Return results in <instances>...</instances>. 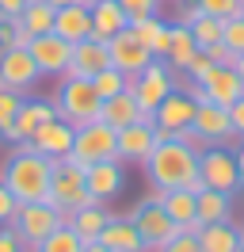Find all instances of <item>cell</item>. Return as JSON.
<instances>
[{
  "label": "cell",
  "mask_w": 244,
  "mask_h": 252,
  "mask_svg": "<svg viewBox=\"0 0 244 252\" xmlns=\"http://www.w3.org/2000/svg\"><path fill=\"white\" fill-rule=\"evenodd\" d=\"M145 168V180H149L152 191H202V176H198V149L195 145L180 142V138H164L160 134V142L156 149L149 153V160L141 164Z\"/></svg>",
  "instance_id": "6da1fadb"
},
{
  "label": "cell",
  "mask_w": 244,
  "mask_h": 252,
  "mask_svg": "<svg viewBox=\"0 0 244 252\" xmlns=\"http://www.w3.org/2000/svg\"><path fill=\"white\" fill-rule=\"evenodd\" d=\"M50 176H54V160L42 157L30 142L12 145V153L4 157V168H0V180L19 203H42L50 195Z\"/></svg>",
  "instance_id": "7a4b0ae2"
},
{
  "label": "cell",
  "mask_w": 244,
  "mask_h": 252,
  "mask_svg": "<svg viewBox=\"0 0 244 252\" xmlns=\"http://www.w3.org/2000/svg\"><path fill=\"white\" fill-rule=\"evenodd\" d=\"M65 160H73L80 168L88 164H99V160H119V130H111L107 123H84L76 126V138H73V153Z\"/></svg>",
  "instance_id": "3957f363"
},
{
  "label": "cell",
  "mask_w": 244,
  "mask_h": 252,
  "mask_svg": "<svg viewBox=\"0 0 244 252\" xmlns=\"http://www.w3.org/2000/svg\"><path fill=\"white\" fill-rule=\"evenodd\" d=\"M99 92L92 88V80H80V77H65L58 84V95H54V107L65 123L73 126H84V123H95L99 119Z\"/></svg>",
  "instance_id": "277c9868"
},
{
  "label": "cell",
  "mask_w": 244,
  "mask_h": 252,
  "mask_svg": "<svg viewBox=\"0 0 244 252\" xmlns=\"http://www.w3.org/2000/svg\"><path fill=\"white\" fill-rule=\"evenodd\" d=\"M46 203H54L61 214H73L80 206L95 203L84 188V168L73 164V160H54V176H50V195H46Z\"/></svg>",
  "instance_id": "5b68a950"
},
{
  "label": "cell",
  "mask_w": 244,
  "mask_h": 252,
  "mask_svg": "<svg viewBox=\"0 0 244 252\" xmlns=\"http://www.w3.org/2000/svg\"><path fill=\"white\" fill-rule=\"evenodd\" d=\"M126 218L134 221L137 237L145 241V249H149V252H156L160 245H168L172 237L180 233V225H176V221L164 214V206L156 203V191H152V195H145V199H141V203H137L134 210L126 214Z\"/></svg>",
  "instance_id": "8992f818"
},
{
  "label": "cell",
  "mask_w": 244,
  "mask_h": 252,
  "mask_svg": "<svg viewBox=\"0 0 244 252\" xmlns=\"http://www.w3.org/2000/svg\"><path fill=\"white\" fill-rule=\"evenodd\" d=\"M61 221H65V214H61L54 203H19L15 206V218H12V229L15 237L27 245V249H34L38 241H46V237L58 229Z\"/></svg>",
  "instance_id": "52a82bcc"
},
{
  "label": "cell",
  "mask_w": 244,
  "mask_h": 252,
  "mask_svg": "<svg viewBox=\"0 0 244 252\" xmlns=\"http://www.w3.org/2000/svg\"><path fill=\"white\" fill-rule=\"evenodd\" d=\"M176 88V73L168 69V62L164 58H152L137 77H130V92H134V99H137V107L145 111L152 119V111L164 103V95Z\"/></svg>",
  "instance_id": "ba28073f"
},
{
  "label": "cell",
  "mask_w": 244,
  "mask_h": 252,
  "mask_svg": "<svg viewBox=\"0 0 244 252\" xmlns=\"http://www.w3.org/2000/svg\"><path fill=\"white\" fill-rule=\"evenodd\" d=\"M198 176L210 191L221 195H237L241 191V168H237V153L221 149V145H206L198 153Z\"/></svg>",
  "instance_id": "9c48e42d"
},
{
  "label": "cell",
  "mask_w": 244,
  "mask_h": 252,
  "mask_svg": "<svg viewBox=\"0 0 244 252\" xmlns=\"http://www.w3.org/2000/svg\"><path fill=\"white\" fill-rule=\"evenodd\" d=\"M195 107H198V99L187 88H172L164 95V103L152 111V123H156V130L164 138H180L183 130H191V123H195Z\"/></svg>",
  "instance_id": "30bf717a"
},
{
  "label": "cell",
  "mask_w": 244,
  "mask_h": 252,
  "mask_svg": "<svg viewBox=\"0 0 244 252\" xmlns=\"http://www.w3.org/2000/svg\"><path fill=\"white\" fill-rule=\"evenodd\" d=\"M241 95H244V80L233 65H214L210 73L198 80V103L206 99V103H217V107L229 111Z\"/></svg>",
  "instance_id": "8fae6325"
},
{
  "label": "cell",
  "mask_w": 244,
  "mask_h": 252,
  "mask_svg": "<svg viewBox=\"0 0 244 252\" xmlns=\"http://www.w3.org/2000/svg\"><path fill=\"white\" fill-rule=\"evenodd\" d=\"M160 142V130L152 119H137V123L122 126L119 130V160L122 164H145L149 153Z\"/></svg>",
  "instance_id": "7c38bea8"
},
{
  "label": "cell",
  "mask_w": 244,
  "mask_h": 252,
  "mask_svg": "<svg viewBox=\"0 0 244 252\" xmlns=\"http://www.w3.org/2000/svg\"><path fill=\"white\" fill-rule=\"evenodd\" d=\"M30 58L38 65V73L42 77H65L69 73V58H73V42H65L61 34H38V38H30Z\"/></svg>",
  "instance_id": "4fadbf2b"
},
{
  "label": "cell",
  "mask_w": 244,
  "mask_h": 252,
  "mask_svg": "<svg viewBox=\"0 0 244 252\" xmlns=\"http://www.w3.org/2000/svg\"><path fill=\"white\" fill-rule=\"evenodd\" d=\"M50 119H58L54 99H23V103H19V111H15L12 130L4 134V142H8V145H23V142H30V134H34L42 123H50Z\"/></svg>",
  "instance_id": "5bb4252c"
},
{
  "label": "cell",
  "mask_w": 244,
  "mask_h": 252,
  "mask_svg": "<svg viewBox=\"0 0 244 252\" xmlns=\"http://www.w3.org/2000/svg\"><path fill=\"white\" fill-rule=\"evenodd\" d=\"M73 138H76V126L65 123V119H50V123H42L34 134H30V145L42 153V157L50 160H65L69 153H73Z\"/></svg>",
  "instance_id": "9a60e30c"
},
{
  "label": "cell",
  "mask_w": 244,
  "mask_h": 252,
  "mask_svg": "<svg viewBox=\"0 0 244 252\" xmlns=\"http://www.w3.org/2000/svg\"><path fill=\"white\" fill-rule=\"evenodd\" d=\"M84 188L95 203H111L119 199L122 188H126V172H122V160H99V164H88L84 168Z\"/></svg>",
  "instance_id": "2e32d148"
},
{
  "label": "cell",
  "mask_w": 244,
  "mask_h": 252,
  "mask_svg": "<svg viewBox=\"0 0 244 252\" xmlns=\"http://www.w3.org/2000/svg\"><path fill=\"white\" fill-rule=\"evenodd\" d=\"M42 77L38 65L30 58L27 46H12V50H0V80L4 88H15V92H27L34 80Z\"/></svg>",
  "instance_id": "e0dca14e"
},
{
  "label": "cell",
  "mask_w": 244,
  "mask_h": 252,
  "mask_svg": "<svg viewBox=\"0 0 244 252\" xmlns=\"http://www.w3.org/2000/svg\"><path fill=\"white\" fill-rule=\"evenodd\" d=\"M107 50H111V65H115L119 73H126V77H137V73L152 62L149 46H141L137 34L130 31V27H126L122 34H115V38L107 42Z\"/></svg>",
  "instance_id": "ac0fdd59"
},
{
  "label": "cell",
  "mask_w": 244,
  "mask_h": 252,
  "mask_svg": "<svg viewBox=\"0 0 244 252\" xmlns=\"http://www.w3.org/2000/svg\"><path fill=\"white\" fill-rule=\"evenodd\" d=\"M191 130H195L206 145H221V142H229V138H237V134H233V123H229V111L217 107V103H206V99L195 107Z\"/></svg>",
  "instance_id": "d6986e66"
},
{
  "label": "cell",
  "mask_w": 244,
  "mask_h": 252,
  "mask_svg": "<svg viewBox=\"0 0 244 252\" xmlns=\"http://www.w3.org/2000/svg\"><path fill=\"white\" fill-rule=\"evenodd\" d=\"M54 34H61L65 42H84L92 38V0H76V4H65L54 16Z\"/></svg>",
  "instance_id": "ffe728a7"
},
{
  "label": "cell",
  "mask_w": 244,
  "mask_h": 252,
  "mask_svg": "<svg viewBox=\"0 0 244 252\" xmlns=\"http://www.w3.org/2000/svg\"><path fill=\"white\" fill-rule=\"evenodd\" d=\"M107 65H111V50H107V42H99V38H84V42H76V46H73V58H69V73H65V77L92 80L95 73H103Z\"/></svg>",
  "instance_id": "44dd1931"
},
{
  "label": "cell",
  "mask_w": 244,
  "mask_h": 252,
  "mask_svg": "<svg viewBox=\"0 0 244 252\" xmlns=\"http://www.w3.org/2000/svg\"><path fill=\"white\" fill-rule=\"evenodd\" d=\"M156 203L164 206V214L180 229H191V233H198L202 225H198V199H195V191H156Z\"/></svg>",
  "instance_id": "7402d4cb"
},
{
  "label": "cell",
  "mask_w": 244,
  "mask_h": 252,
  "mask_svg": "<svg viewBox=\"0 0 244 252\" xmlns=\"http://www.w3.org/2000/svg\"><path fill=\"white\" fill-rule=\"evenodd\" d=\"M130 27L126 12L119 8V0H92V38L111 42L115 34H122Z\"/></svg>",
  "instance_id": "603a6c76"
},
{
  "label": "cell",
  "mask_w": 244,
  "mask_h": 252,
  "mask_svg": "<svg viewBox=\"0 0 244 252\" xmlns=\"http://www.w3.org/2000/svg\"><path fill=\"white\" fill-rule=\"evenodd\" d=\"M107 221H111V210H107L103 203H88V206H80V210H73V214H65V225H69L84 245L99 241V233L107 229Z\"/></svg>",
  "instance_id": "cb8c5ba5"
},
{
  "label": "cell",
  "mask_w": 244,
  "mask_h": 252,
  "mask_svg": "<svg viewBox=\"0 0 244 252\" xmlns=\"http://www.w3.org/2000/svg\"><path fill=\"white\" fill-rule=\"evenodd\" d=\"M137 119H149V115L137 107V99H134V92H130V88L99 103V123H107L111 130H122V126L137 123Z\"/></svg>",
  "instance_id": "d4e9b609"
},
{
  "label": "cell",
  "mask_w": 244,
  "mask_h": 252,
  "mask_svg": "<svg viewBox=\"0 0 244 252\" xmlns=\"http://www.w3.org/2000/svg\"><path fill=\"white\" fill-rule=\"evenodd\" d=\"M244 237L233 221H214L198 229V252H241Z\"/></svg>",
  "instance_id": "484cf974"
},
{
  "label": "cell",
  "mask_w": 244,
  "mask_h": 252,
  "mask_svg": "<svg viewBox=\"0 0 244 252\" xmlns=\"http://www.w3.org/2000/svg\"><path fill=\"white\" fill-rule=\"evenodd\" d=\"M99 241L107 245V252H149L145 241L137 237L134 221L130 218H115V214H111V221H107V229L99 233Z\"/></svg>",
  "instance_id": "4316f807"
},
{
  "label": "cell",
  "mask_w": 244,
  "mask_h": 252,
  "mask_svg": "<svg viewBox=\"0 0 244 252\" xmlns=\"http://www.w3.org/2000/svg\"><path fill=\"white\" fill-rule=\"evenodd\" d=\"M130 31L137 34L141 46H149L152 58H164L168 54V38H172V23H164L160 16H145V19H134Z\"/></svg>",
  "instance_id": "83f0119b"
},
{
  "label": "cell",
  "mask_w": 244,
  "mask_h": 252,
  "mask_svg": "<svg viewBox=\"0 0 244 252\" xmlns=\"http://www.w3.org/2000/svg\"><path fill=\"white\" fill-rule=\"evenodd\" d=\"M195 54H198V42H195V34H191V27L172 23V38H168V54H164L168 69H172V73H183Z\"/></svg>",
  "instance_id": "f1b7e54d"
},
{
  "label": "cell",
  "mask_w": 244,
  "mask_h": 252,
  "mask_svg": "<svg viewBox=\"0 0 244 252\" xmlns=\"http://www.w3.org/2000/svg\"><path fill=\"white\" fill-rule=\"evenodd\" d=\"M195 199H198V225H214V221H229L233 218V195H221V191L202 188Z\"/></svg>",
  "instance_id": "f546056e"
},
{
  "label": "cell",
  "mask_w": 244,
  "mask_h": 252,
  "mask_svg": "<svg viewBox=\"0 0 244 252\" xmlns=\"http://www.w3.org/2000/svg\"><path fill=\"white\" fill-rule=\"evenodd\" d=\"M54 16H58V8H50L46 0H27V8L19 12V27L30 34V38H38V34H50L54 31Z\"/></svg>",
  "instance_id": "4dcf8cb0"
},
{
  "label": "cell",
  "mask_w": 244,
  "mask_h": 252,
  "mask_svg": "<svg viewBox=\"0 0 244 252\" xmlns=\"http://www.w3.org/2000/svg\"><path fill=\"white\" fill-rule=\"evenodd\" d=\"M30 252H84V241H80V237H76L73 229L61 221L58 229L46 237V241H38V245H34Z\"/></svg>",
  "instance_id": "1f68e13d"
},
{
  "label": "cell",
  "mask_w": 244,
  "mask_h": 252,
  "mask_svg": "<svg viewBox=\"0 0 244 252\" xmlns=\"http://www.w3.org/2000/svg\"><path fill=\"white\" fill-rule=\"evenodd\" d=\"M183 27H191V34H195V42H198V50H206V46H214V42H221V19L206 16L202 8H198V16L191 19V23H183Z\"/></svg>",
  "instance_id": "d6a6232c"
},
{
  "label": "cell",
  "mask_w": 244,
  "mask_h": 252,
  "mask_svg": "<svg viewBox=\"0 0 244 252\" xmlns=\"http://www.w3.org/2000/svg\"><path fill=\"white\" fill-rule=\"evenodd\" d=\"M92 88L99 92V99H111V95H119V92H126V88H130V77H126V73H119L115 65H107L103 73H95V77H92Z\"/></svg>",
  "instance_id": "836d02e7"
},
{
  "label": "cell",
  "mask_w": 244,
  "mask_h": 252,
  "mask_svg": "<svg viewBox=\"0 0 244 252\" xmlns=\"http://www.w3.org/2000/svg\"><path fill=\"white\" fill-rule=\"evenodd\" d=\"M19 103H23V92H15V88H0V142H4V134L12 130Z\"/></svg>",
  "instance_id": "e575fe53"
},
{
  "label": "cell",
  "mask_w": 244,
  "mask_h": 252,
  "mask_svg": "<svg viewBox=\"0 0 244 252\" xmlns=\"http://www.w3.org/2000/svg\"><path fill=\"white\" fill-rule=\"evenodd\" d=\"M221 42H225L233 54H244V16L221 19Z\"/></svg>",
  "instance_id": "d590c367"
},
{
  "label": "cell",
  "mask_w": 244,
  "mask_h": 252,
  "mask_svg": "<svg viewBox=\"0 0 244 252\" xmlns=\"http://www.w3.org/2000/svg\"><path fill=\"white\" fill-rule=\"evenodd\" d=\"M119 8L126 12V19H145V16H160V0H119Z\"/></svg>",
  "instance_id": "8d00e7d4"
},
{
  "label": "cell",
  "mask_w": 244,
  "mask_h": 252,
  "mask_svg": "<svg viewBox=\"0 0 244 252\" xmlns=\"http://www.w3.org/2000/svg\"><path fill=\"white\" fill-rule=\"evenodd\" d=\"M198 8L214 19H233L241 16V0H198Z\"/></svg>",
  "instance_id": "74e56055"
},
{
  "label": "cell",
  "mask_w": 244,
  "mask_h": 252,
  "mask_svg": "<svg viewBox=\"0 0 244 252\" xmlns=\"http://www.w3.org/2000/svg\"><path fill=\"white\" fill-rule=\"evenodd\" d=\"M156 252H198V233H191V229H180V233L172 237L168 245H160Z\"/></svg>",
  "instance_id": "f35d334b"
},
{
  "label": "cell",
  "mask_w": 244,
  "mask_h": 252,
  "mask_svg": "<svg viewBox=\"0 0 244 252\" xmlns=\"http://www.w3.org/2000/svg\"><path fill=\"white\" fill-rule=\"evenodd\" d=\"M210 69H214V62H210V54H206V50H198L195 58H191V65H187V69H183V77H187V80H195V84H198V80L206 77V73H210Z\"/></svg>",
  "instance_id": "ab89813d"
},
{
  "label": "cell",
  "mask_w": 244,
  "mask_h": 252,
  "mask_svg": "<svg viewBox=\"0 0 244 252\" xmlns=\"http://www.w3.org/2000/svg\"><path fill=\"white\" fill-rule=\"evenodd\" d=\"M15 206H19V199H15L12 191H8V184L0 180V225H12V218H15Z\"/></svg>",
  "instance_id": "60d3db41"
},
{
  "label": "cell",
  "mask_w": 244,
  "mask_h": 252,
  "mask_svg": "<svg viewBox=\"0 0 244 252\" xmlns=\"http://www.w3.org/2000/svg\"><path fill=\"white\" fill-rule=\"evenodd\" d=\"M0 252H30V249L15 237L12 225H0Z\"/></svg>",
  "instance_id": "b9f144b4"
},
{
  "label": "cell",
  "mask_w": 244,
  "mask_h": 252,
  "mask_svg": "<svg viewBox=\"0 0 244 252\" xmlns=\"http://www.w3.org/2000/svg\"><path fill=\"white\" fill-rule=\"evenodd\" d=\"M206 54H210L214 65H233V62H237V54H233L225 42H214V46H206Z\"/></svg>",
  "instance_id": "7bdbcfd3"
},
{
  "label": "cell",
  "mask_w": 244,
  "mask_h": 252,
  "mask_svg": "<svg viewBox=\"0 0 244 252\" xmlns=\"http://www.w3.org/2000/svg\"><path fill=\"white\" fill-rule=\"evenodd\" d=\"M15 34H19V23L15 19H0V50H12Z\"/></svg>",
  "instance_id": "ee69618b"
},
{
  "label": "cell",
  "mask_w": 244,
  "mask_h": 252,
  "mask_svg": "<svg viewBox=\"0 0 244 252\" xmlns=\"http://www.w3.org/2000/svg\"><path fill=\"white\" fill-rule=\"evenodd\" d=\"M229 123H233V134L244 142V95L233 103V107H229Z\"/></svg>",
  "instance_id": "f6af8a7d"
},
{
  "label": "cell",
  "mask_w": 244,
  "mask_h": 252,
  "mask_svg": "<svg viewBox=\"0 0 244 252\" xmlns=\"http://www.w3.org/2000/svg\"><path fill=\"white\" fill-rule=\"evenodd\" d=\"M23 8H27V0H0V19H19Z\"/></svg>",
  "instance_id": "bcb514c9"
},
{
  "label": "cell",
  "mask_w": 244,
  "mask_h": 252,
  "mask_svg": "<svg viewBox=\"0 0 244 252\" xmlns=\"http://www.w3.org/2000/svg\"><path fill=\"white\" fill-rule=\"evenodd\" d=\"M233 153H237V168H241V188H244V142L237 145V149H233Z\"/></svg>",
  "instance_id": "7dc6e473"
},
{
  "label": "cell",
  "mask_w": 244,
  "mask_h": 252,
  "mask_svg": "<svg viewBox=\"0 0 244 252\" xmlns=\"http://www.w3.org/2000/svg\"><path fill=\"white\" fill-rule=\"evenodd\" d=\"M84 252H107L103 241H92V245H84Z\"/></svg>",
  "instance_id": "c3c4849f"
},
{
  "label": "cell",
  "mask_w": 244,
  "mask_h": 252,
  "mask_svg": "<svg viewBox=\"0 0 244 252\" xmlns=\"http://www.w3.org/2000/svg\"><path fill=\"white\" fill-rule=\"evenodd\" d=\"M233 69L241 73V80H244V54H237V62H233Z\"/></svg>",
  "instance_id": "681fc988"
},
{
  "label": "cell",
  "mask_w": 244,
  "mask_h": 252,
  "mask_svg": "<svg viewBox=\"0 0 244 252\" xmlns=\"http://www.w3.org/2000/svg\"><path fill=\"white\" fill-rule=\"evenodd\" d=\"M50 8H65V4H76V0H46Z\"/></svg>",
  "instance_id": "f907efd6"
},
{
  "label": "cell",
  "mask_w": 244,
  "mask_h": 252,
  "mask_svg": "<svg viewBox=\"0 0 244 252\" xmlns=\"http://www.w3.org/2000/svg\"><path fill=\"white\" fill-rule=\"evenodd\" d=\"M241 16H244V0H241Z\"/></svg>",
  "instance_id": "816d5d0a"
},
{
  "label": "cell",
  "mask_w": 244,
  "mask_h": 252,
  "mask_svg": "<svg viewBox=\"0 0 244 252\" xmlns=\"http://www.w3.org/2000/svg\"><path fill=\"white\" fill-rule=\"evenodd\" d=\"M241 237H244V229H241Z\"/></svg>",
  "instance_id": "f5cc1de1"
},
{
  "label": "cell",
  "mask_w": 244,
  "mask_h": 252,
  "mask_svg": "<svg viewBox=\"0 0 244 252\" xmlns=\"http://www.w3.org/2000/svg\"><path fill=\"white\" fill-rule=\"evenodd\" d=\"M241 252H244V249H241Z\"/></svg>",
  "instance_id": "db71d44e"
}]
</instances>
